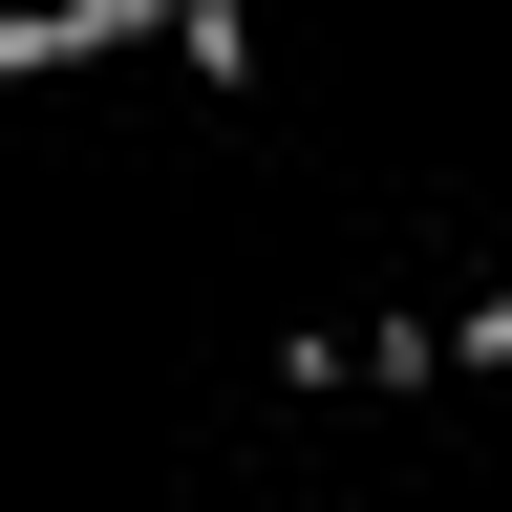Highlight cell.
<instances>
[{
    "mask_svg": "<svg viewBox=\"0 0 512 512\" xmlns=\"http://www.w3.org/2000/svg\"><path fill=\"white\" fill-rule=\"evenodd\" d=\"M171 64L192 86H256V0H171Z\"/></svg>",
    "mask_w": 512,
    "mask_h": 512,
    "instance_id": "cell-1",
    "label": "cell"
}]
</instances>
